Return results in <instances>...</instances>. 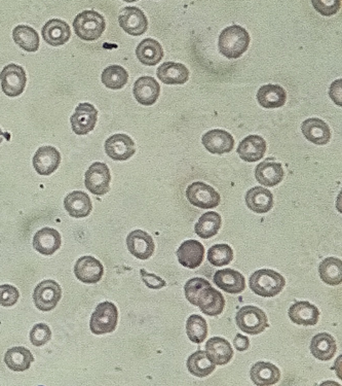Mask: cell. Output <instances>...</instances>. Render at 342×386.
<instances>
[{"instance_id":"cell-33","label":"cell","mask_w":342,"mask_h":386,"mask_svg":"<svg viewBox=\"0 0 342 386\" xmlns=\"http://www.w3.org/2000/svg\"><path fill=\"white\" fill-rule=\"evenodd\" d=\"M336 351V341L329 332H320L311 339V352L318 360L327 362L333 359Z\"/></svg>"},{"instance_id":"cell-45","label":"cell","mask_w":342,"mask_h":386,"mask_svg":"<svg viewBox=\"0 0 342 386\" xmlns=\"http://www.w3.org/2000/svg\"><path fill=\"white\" fill-rule=\"evenodd\" d=\"M20 293L18 288L11 285H0V305L4 307H11L16 305Z\"/></svg>"},{"instance_id":"cell-15","label":"cell","mask_w":342,"mask_h":386,"mask_svg":"<svg viewBox=\"0 0 342 386\" xmlns=\"http://www.w3.org/2000/svg\"><path fill=\"white\" fill-rule=\"evenodd\" d=\"M32 163L39 176H48L59 168L61 164V153L53 146H41L34 153Z\"/></svg>"},{"instance_id":"cell-5","label":"cell","mask_w":342,"mask_h":386,"mask_svg":"<svg viewBox=\"0 0 342 386\" xmlns=\"http://www.w3.org/2000/svg\"><path fill=\"white\" fill-rule=\"evenodd\" d=\"M236 322L242 332L252 336L261 334L269 327L264 311L252 305L242 307L237 313Z\"/></svg>"},{"instance_id":"cell-10","label":"cell","mask_w":342,"mask_h":386,"mask_svg":"<svg viewBox=\"0 0 342 386\" xmlns=\"http://www.w3.org/2000/svg\"><path fill=\"white\" fill-rule=\"evenodd\" d=\"M62 298V288L55 280L41 281L33 293L34 304L38 310L48 313L57 307Z\"/></svg>"},{"instance_id":"cell-4","label":"cell","mask_w":342,"mask_h":386,"mask_svg":"<svg viewBox=\"0 0 342 386\" xmlns=\"http://www.w3.org/2000/svg\"><path fill=\"white\" fill-rule=\"evenodd\" d=\"M74 32L85 41L99 39L106 29V21L96 11H83L73 21Z\"/></svg>"},{"instance_id":"cell-49","label":"cell","mask_w":342,"mask_h":386,"mask_svg":"<svg viewBox=\"0 0 342 386\" xmlns=\"http://www.w3.org/2000/svg\"><path fill=\"white\" fill-rule=\"evenodd\" d=\"M4 138H6V141H11V134H9L8 132H2L1 128H0V143L4 141Z\"/></svg>"},{"instance_id":"cell-20","label":"cell","mask_w":342,"mask_h":386,"mask_svg":"<svg viewBox=\"0 0 342 386\" xmlns=\"http://www.w3.org/2000/svg\"><path fill=\"white\" fill-rule=\"evenodd\" d=\"M216 287L221 288L227 294H241L246 288V279L243 274L232 269H223L216 271L213 278Z\"/></svg>"},{"instance_id":"cell-44","label":"cell","mask_w":342,"mask_h":386,"mask_svg":"<svg viewBox=\"0 0 342 386\" xmlns=\"http://www.w3.org/2000/svg\"><path fill=\"white\" fill-rule=\"evenodd\" d=\"M314 9L324 17L336 15L341 9V0H311Z\"/></svg>"},{"instance_id":"cell-8","label":"cell","mask_w":342,"mask_h":386,"mask_svg":"<svg viewBox=\"0 0 342 386\" xmlns=\"http://www.w3.org/2000/svg\"><path fill=\"white\" fill-rule=\"evenodd\" d=\"M186 198L192 205L202 209L216 208L221 202L219 193L202 181H195L188 186Z\"/></svg>"},{"instance_id":"cell-17","label":"cell","mask_w":342,"mask_h":386,"mask_svg":"<svg viewBox=\"0 0 342 386\" xmlns=\"http://www.w3.org/2000/svg\"><path fill=\"white\" fill-rule=\"evenodd\" d=\"M127 246L129 252L139 260H148L152 257L155 244L152 237L147 232L135 230L127 237Z\"/></svg>"},{"instance_id":"cell-23","label":"cell","mask_w":342,"mask_h":386,"mask_svg":"<svg viewBox=\"0 0 342 386\" xmlns=\"http://www.w3.org/2000/svg\"><path fill=\"white\" fill-rule=\"evenodd\" d=\"M301 131L307 141L316 146H326L331 139L330 127L321 118H307L301 124Z\"/></svg>"},{"instance_id":"cell-37","label":"cell","mask_w":342,"mask_h":386,"mask_svg":"<svg viewBox=\"0 0 342 386\" xmlns=\"http://www.w3.org/2000/svg\"><path fill=\"white\" fill-rule=\"evenodd\" d=\"M13 39L16 45L28 53H34L39 49V36L34 28L27 25H18L14 28Z\"/></svg>"},{"instance_id":"cell-21","label":"cell","mask_w":342,"mask_h":386,"mask_svg":"<svg viewBox=\"0 0 342 386\" xmlns=\"http://www.w3.org/2000/svg\"><path fill=\"white\" fill-rule=\"evenodd\" d=\"M204 252L206 250L201 243L190 239L181 244L180 248L177 250L176 255L183 267L197 269L204 262Z\"/></svg>"},{"instance_id":"cell-14","label":"cell","mask_w":342,"mask_h":386,"mask_svg":"<svg viewBox=\"0 0 342 386\" xmlns=\"http://www.w3.org/2000/svg\"><path fill=\"white\" fill-rule=\"evenodd\" d=\"M74 274L81 283L94 285L99 283L104 275L102 263L92 255H83L76 260Z\"/></svg>"},{"instance_id":"cell-27","label":"cell","mask_w":342,"mask_h":386,"mask_svg":"<svg viewBox=\"0 0 342 386\" xmlns=\"http://www.w3.org/2000/svg\"><path fill=\"white\" fill-rule=\"evenodd\" d=\"M246 204L253 213L264 215L274 207V195L264 187H254L247 192Z\"/></svg>"},{"instance_id":"cell-7","label":"cell","mask_w":342,"mask_h":386,"mask_svg":"<svg viewBox=\"0 0 342 386\" xmlns=\"http://www.w3.org/2000/svg\"><path fill=\"white\" fill-rule=\"evenodd\" d=\"M1 90L6 96L18 97L26 88V71L20 65L9 64L0 72Z\"/></svg>"},{"instance_id":"cell-9","label":"cell","mask_w":342,"mask_h":386,"mask_svg":"<svg viewBox=\"0 0 342 386\" xmlns=\"http://www.w3.org/2000/svg\"><path fill=\"white\" fill-rule=\"evenodd\" d=\"M110 181V171L105 163H93L85 174L86 188L96 196H104L109 192Z\"/></svg>"},{"instance_id":"cell-12","label":"cell","mask_w":342,"mask_h":386,"mask_svg":"<svg viewBox=\"0 0 342 386\" xmlns=\"http://www.w3.org/2000/svg\"><path fill=\"white\" fill-rule=\"evenodd\" d=\"M97 121L98 111L93 104L79 103L71 118L72 131L76 135H87L95 129Z\"/></svg>"},{"instance_id":"cell-42","label":"cell","mask_w":342,"mask_h":386,"mask_svg":"<svg viewBox=\"0 0 342 386\" xmlns=\"http://www.w3.org/2000/svg\"><path fill=\"white\" fill-rule=\"evenodd\" d=\"M234 260V250L228 244H215L208 250V260L215 267L230 264Z\"/></svg>"},{"instance_id":"cell-32","label":"cell","mask_w":342,"mask_h":386,"mask_svg":"<svg viewBox=\"0 0 342 386\" xmlns=\"http://www.w3.org/2000/svg\"><path fill=\"white\" fill-rule=\"evenodd\" d=\"M250 377L256 385H274L280 381L281 371L271 362H258L251 368Z\"/></svg>"},{"instance_id":"cell-46","label":"cell","mask_w":342,"mask_h":386,"mask_svg":"<svg viewBox=\"0 0 342 386\" xmlns=\"http://www.w3.org/2000/svg\"><path fill=\"white\" fill-rule=\"evenodd\" d=\"M140 274L142 280L145 283L146 287L151 288V290H160L167 285L164 279L155 275V274L148 273L145 269H141Z\"/></svg>"},{"instance_id":"cell-47","label":"cell","mask_w":342,"mask_h":386,"mask_svg":"<svg viewBox=\"0 0 342 386\" xmlns=\"http://www.w3.org/2000/svg\"><path fill=\"white\" fill-rule=\"evenodd\" d=\"M342 81L341 80H336L334 81L333 83H331V86H330V90H329V96L330 98L333 100L334 103L336 104V106H342V100H341V93H342Z\"/></svg>"},{"instance_id":"cell-2","label":"cell","mask_w":342,"mask_h":386,"mask_svg":"<svg viewBox=\"0 0 342 386\" xmlns=\"http://www.w3.org/2000/svg\"><path fill=\"white\" fill-rule=\"evenodd\" d=\"M250 41V36L245 28L239 25H232L221 32L218 48L221 55L227 59H239L248 51Z\"/></svg>"},{"instance_id":"cell-19","label":"cell","mask_w":342,"mask_h":386,"mask_svg":"<svg viewBox=\"0 0 342 386\" xmlns=\"http://www.w3.org/2000/svg\"><path fill=\"white\" fill-rule=\"evenodd\" d=\"M43 41L51 46H61L68 43L71 29L65 21L52 19L41 29Z\"/></svg>"},{"instance_id":"cell-30","label":"cell","mask_w":342,"mask_h":386,"mask_svg":"<svg viewBox=\"0 0 342 386\" xmlns=\"http://www.w3.org/2000/svg\"><path fill=\"white\" fill-rule=\"evenodd\" d=\"M206 352L209 359L216 366H224L232 360L234 357V350L227 339L221 337H213L209 339L206 344Z\"/></svg>"},{"instance_id":"cell-22","label":"cell","mask_w":342,"mask_h":386,"mask_svg":"<svg viewBox=\"0 0 342 386\" xmlns=\"http://www.w3.org/2000/svg\"><path fill=\"white\" fill-rule=\"evenodd\" d=\"M266 141L259 135H249L239 143L237 153L243 161L254 163L260 161L266 152Z\"/></svg>"},{"instance_id":"cell-29","label":"cell","mask_w":342,"mask_h":386,"mask_svg":"<svg viewBox=\"0 0 342 386\" xmlns=\"http://www.w3.org/2000/svg\"><path fill=\"white\" fill-rule=\"evenodd\" d=\"M291 322L299 325H316L320 318L318 307L306 301H299L289 308Z\"/></svg>"},{"instance_id":"cell-31","label":"cell","mask_w":342,"mask_h":386,"mask_svg":"<svg viewBox=\"0 0 342 386\" xmlns=\"http://www.w3.org/2000/svg\"><path fill=\"white\" fill-rule=\"evenodd\" d=\"M258 103L264 108H279L285 106L287 92L279 85H264L259 88L256 95Z\"/></svg>"},{"instance_id":"cell-18","label":"cell","mask_w":342,"mask_h":386,"mask_svg":"<svg viewBox=\"0 0 342 386\" xmlns=\"http://www.w3.org/2000/svg\"><path fill=\"white\" fill-rule=\"evenodd\" d=\"M133 94L142 106H153L160 95V83L152 76H141L135 81Z\"/></svg>"},{"instance_id":"cell-50","label":"cell","mask_w":342,"mask_h":386,"mask_svg":"<svg viewBox=\"0 0 342 386\" xmlns=\"http://www.w3.org/2000/svg\"><path fill=\"white\" fill-rule=\"evenodd\" d=\"M123 1L128 2V4H132V2L138 1V0H123Z\"/></svg>"},{"instance_id":"cell-39","label":"cell","mask_w":342,"mask_h":386,"mask_svg":"<svg viewBox=\"0 0 342 386\" xmlns=\"http://www.w3.org/2000/svg\"><path fill=\"white\" fill-rule=\"evenodd\" d=\"M320 278L326 285L336 287L342 283V262L341 259L330 257L323 260L318 267Z\"/></svg>"},{"instance_id":"cell-24","label":"cell","mask_w":342,"mask_h":386,"mask_svg":"<svg viewBox=\"0 0 342 386\" xmlns=\"http://www.w3.org/2000/svg\"><path fill=\"white\" fill-rule=\"evenodd\" d=\"M61 235L52 228H43L33 237V248L43 255H53L61 248Z\"/></svg>"},{"instance_id":"cell-43","label":"cell","mask_w":342,"mask_h":386,"mask_svg":"<svg viewBox=\"0 0 342 386\" xmlns=\"http://www.w3.org/2000/svg\"><path fill=\"white\" fill-rule=\"evenodd\" d=\"M29 337L32 345L41 347V346L46 345L51 340V338H52V331H51L50 327L46 325V323H37V325L32 327Z\"/></svg>"},{"instance_id":"cell-26","label":"cell","mask_w":342,"mask_h":386,"mask_svg":"<svg viewBox=\"0 0 342 386\" xmlns=\"http://www.w3.org/2000/svg\"><path fill=\"white\" fill-rule=\"evenodd\" d=\"M157 78L165 85H183L190 80V72L182 64L166 62L158 67Z\"/></svg>"},{"instance_id":"cell-40","label":"cell","mask_w":342,"mask_h":386,"mask_svg":"<svg viewBox=\"0 0 342 386\" xmlns=\"http://www.w3.org/2000/svg\"><path fill=\"white\" fill-rule=\"evenodd\" d=\"M129 73L120 65H110L106 67L101 74V81L106 88L111 90H120L127 85Z\"/></svg>"},{"instance_id":"cell-38","label":"cell","mask_w":342,"mask_h":386,"mask_svg":"<svg viewBox=\"0 0 342 386\" xmlns=\"http://www.w3.org/2000/svg\"><path fill=\"white\" fill-rule=\"evenodd\" d=\"M222 225V218L219 213L209 211L199 218L195 225V234L202 239H210L218 234Z\"/></svg>"},{"instance_id":"cell-48","label":"cell","mask_w":342,"mask_h":386,"mask_svg":"<svg viewBox=\"0 0 342 386\" xmlns=\"http://www.w3.org/2000/svg\"><path fill=\"white\" fill-rule=\"evenodd\" d=\"M234 346L237 351H246L250 347V341L246 336L241 334H237L234 340Z\"/></svg>"},{"instance_id":"cell-1","label":"cell","mask_w":342,"mask_h":386,"mask_svg":"<svg viewBox=\"0 0 342 386\" xmlns=\"http://www.w3.org/2000/svg\"><path fill=\"white\" fill-rule=\"evenodd\" d=\"M186 299L193 306L199 307L204 315L218 316L224 310L225 300L219 290L212 288L206 279H190L185 285Z\"/></svg>"},{"instance_id":"cell-6","label":"cell","mask_w":342,"mask_h":386,"mask_svg":"<svg viewBox=\"0 0 342 386\" xmlns=\"http://www.w3.org/2000/svg\"><path fill=\"white\" fill-rule=\"evenodd\" d=\"M118 310L111 302H103L95 309L90 318V329L93 334L105 335L116 330Z\"/></svg>"},{"instance_id":"cell-16","label":"cell","mask_w":342,"mask_h":386,"mask_svg":"<svg viewBox=\"0 0 342 386\" xmlns=\"http://www.w3.org/2000/svg\"><path fill=\"white\" fill-rule=\"evenodd\" d=\"M202 146L209 153L223 155L232 152L234 148V139L229 132L223 129H213L202 135Z\"/></svg>"},{"instance_id":"cell-41","label":"cell","mask_w":342,"mask_h":386,"mask_svg":"<svg viewBox=\"0 0 342 386\" xmlns=\"http://www.w3.org/2000/svg\"><path fill=\"white\" fill-rule=\"evenodd\" d=\"M186 332L193 343L202 344L208 336V325L206 320L201 315H190L186 322Z\"/></svg>"},{"instance_id":"cell-36","label":"cell","mask_w":342,"mask_h":386,"mask_svg":"<svg viewBox=\"0 0 342 386\" xmlns=\"http://www.w3.org/2000/svg\"><path fill=\"white\" fill-rule=\"evenodd\" d=\"M187 369L195 377L204 378L211 375L216 369V365L210 359L206 351L199 350L188 357Z\"/></svg>"},{"instance_id":"cell-13","label":"cell","mask_w":342,"mask_h":386,"mask_svg":"<svg viewBox=\"0 0 342 386\" xmlns=\"http://www.w3.org/2000/svg\"><path fill=\"white\" fill-rule=\"evenodd\" d=\"M106 155L113 161H127L136 153L134 141L127 134L118 133L106 139Z\"/></svg>"},{"instance_id":"cell-25","label":"cell","mask_w":342,"mask_h":386,"mask_svg":"<svg viewBox=\"0 0 342 386\" xmlns=\"http://www.w3.org/2000/svg\"><path fill=\"white\" fill-rule=\"evenodd\" d=\"M64 207L72 218H87L92 213V200L87 193L83 191H74L65 197Z\"/></svg>"},{"instance_id":"cell-34","label":"cell","mask_w":342,"mask_h":386,"mask_svg":"<svg viewBox=\"0 0 342 386\" xmlns=\"http://www.w3.org/2000/svg\"><path fill=\"white\" fill-rule=\"evenodd\" d=\"M162 45L153 39H145L136 48V56L139 61L146 66H155L164 58Z\"/></svg>"},{"instance_id":"cell-35","label":"cell","mask_w":342,"mask_h":386,"mask_svg":"<svg viewBox=\"0 0 342 386\" xmlns=\"http://www.w3.org/2000/svg\"><path fill=\"white\" fill-rule=\"evenodd\" d=\"M34 357L31 351L23 346H16L6 351L4 355V362L11 371L24 372L31 367Z\"/></svg>"},{"instance_id":"cell-3","label":"cell","mask_w":342,"mask_h":386,"mask_svg":"<svg viewBox=\"0 0 342 386\" xmlns=\"http://www.w3.org/2000/svg\"><path fill=\"white\" fill-rule=\"evenodd\" d=\"M286 280L279 272L271 269H261L254 272L249 279V287L259 297L274 298L284 290Z\"/></svg>"},{"instance_id":"cell-11","label":"cell","mask_w":342,"mask_h":386,"mask_svg":"<svg viewBox=\"0 0 342 386\" xmlns=\"http://www.w3.org/2000/svg\"><path fill=\"white\" fill-rule=\"evenodd\" d=\"M118 23L125 34L132 36H143L148 30V19L140 9L127 6L120 11Z\"/></svg>"},{"instance_id":"cell-28","label":"cell","mask_w":342,"mask_h":386,"mask_svg":"<svg viewBox=\"0 0 342 386\" xmlns=\"http://www.w3.org/2000/svg\"><path fill=\"white\" fill-rule=\"evenodd\" d=\"M284 176L285 172L280 163L265 161L256 166V181L264 187H276L283 181Z\"/></svg>"}]
</instances>
